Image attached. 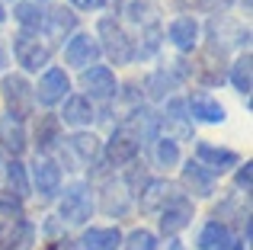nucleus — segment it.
Here are the masks:
<instances>
[{
	"instance_id": "obj_1",
	"label": "nucleus",
	"mask_w": 253,
	"mask_h": 250,
	"mask_svg": "<svg viewBox=\"0 0 253 250\" xmlns=\"http://www.w3.org/2000/svg\"><path fill=\"white\" fill-rule=\"evenodd\" d=\"M93 212H96V196H93L90 180H71L68 186H61V193H58V221L64 228L86 225L93 218Z\"/></svg>"
},
{
	"instance_id": "obj_2",
	"label": "nucleus",
	"mask_w": 253,
	"mask_h": 250,
	"mask_svg": "<svg viewBox=\"0 0 253 250\" xmlns=\"http://www.w3.org/2000/svg\"><path fill=\"white\" fill-rule=\"evenodd\" d=\"M93 36H96V42H99V51H103L116 68L135 61V39L128 36V29H125L116 16H99Z\"/></svg>"
},
{
	"instance_id": "obj_3",
	"label": "nucleus",
	"mask_w": 253,
	"mask_h": 250,
	"mask_svg": "<svg viewBox=\"0 0 253 250\" xmlns=\"http://www.w3.org/2000/svg\"><path fill=\"white\" fill-rule=\"evenodd\" d=\"M205 45L215 51H221V55H228L231 48H250V26H244L241 19L228 16V13H221V16H209V23H205Z\"/></svg>"
},
{
	"instance_id": "obj_4",
	"label": "nucleus",
	"mask_w": 253,
	"mask_h": 250,
	"mask_svg": "<svg viewBox=\"0 0 253 250\" xmlns=\"http://www.w3.org/2000/svg\"><path fill=\"white\" fill-rule=\"evenodd\" d=\"M51 48L55 45L42 36V32H23L19 29L13 36V58L23 71L19 74H36V71H45L51 61Z\"/></svg>"
},
{
	"instance_id": "obj_5",
	"label": "nucleus",
	"mask_w": 253,
	"mask_h": 250,
	"mask_svg": "<svg viewBox=\"0 0 253 250\" xmlns=\"http://www.w3.org/2000/svg\"><path fill=\"white\" fill-rule=\"evenodd\" d=\"M61 161L68 170H86V167H96L99 157H103V138L93 135L90 128L74 131L71 138L61 141Z\"/></svg>"
},
{
	"instance_id": "obj_6",
	"label": "nucleus",
	"mask_w": 253,
	"mask_h": 250,
	"mask_svg": "<svg viewBox=\"0 0 253 250\" xmlns=\"http://www.w3.org/2000/svg\"><path fill=\"white\" fill-rule=\"evenodd\" d=\"M0 100L6 106V116L26 122L29 116H36V96H32V83L26 74H3L0 77Z\"/></svg>"
},
{
	"instance_id": "obj_7",
	"label": "nucleus",
	"mask_w": 253,
	"mask_h": 250,
	"mask_svg": "<svg viewBox=\"0 0 253 250\" xmlns=\"http://www.w3.org/2000/svg\"><path fill=\"white\" fill-rule=\"evenodd\" d=\"M68 93H71V77H68L64 68H55V64H48V68L42 71V77H39V83H32V96H36V103L45 106V109L61 106Z\"/></svg>"
},
{
	"instance_id": "obj_8",
	"label": "nucleus",
	"mask_w": 253,
	"mask_h": 250,
	"mask_svg": "<svg viewBox=\"0 0 253 250\" xmlns=\"http://www.w3.org/2000/svg\"><path fill=\"white\" fill-rule=\"evenodd\" d=\"M81 87L90 103H112L119 93V77L109 64H93V68L81 71Z\"/></svg>"
},
{
	"instance_id": "obj_9",
	"label": "nucleus",
	"mask_w": 253,
	"mask_h": 250,
	"mask_svg": "<svg viewBox=\"0 0 253 250\" xmlns=\"http://www.w3.org/2000/svg\"><path fill=\"white\" fill-rule=\"evenodd\" d=\"M164 39L179 51V55H196L199 42H202V23H199L192 13H179V16L170 19V26L164 29Z\"/></svg>"
},
{
	"instance_id": "obj_10",
	"label": "nucleus",
	"mask_w": 253,
	"mask_h": 250,
	"mask_svg": "<svg viewBox=\"0 0 253 250\" xmlns=\"http://www.w3.org/2000/svg\"><path fill=\"white\" fill-rule=\"evenodd\" d=\"M61 183H64V173H61V164L55 157H36V164L29 167V186L39 199L51 202L58 193H61Z\"/></svg>"
},
{
	"instance_id": "obj_11",
	"label": "nucleus",
	"mask_w": 253,
	"mask_h": 250,
	"mask_svg": "<svg viewBox=\"0 0 253 250\" xmlns=\"http://www.w3.org/2000/svg\"><path fill=\"white\" fill-rule=\"evenodd\" d=\"M192 218H196V206L186 193H179L157 212V228H161L164 238H176L179 231H186L192 225Z\"/></svg>"
},
{
	"instance_id": "obj_12",
	"label": "nucleus",
	"mask_w": 253,
	"mask_h": 250,
	"mask_svg": "<svg viewBox=\"0 0 253 250\" xmlns=\"http://www.w3.org/2000/svg\"><path fill=\"white\" fill-rule=\"evenodd\" d=\"M119 128L135 138L138 148H144V144H154L161 138V116L151 106H135V109H128V116L122 119Z\"/></svg>"
},
{
	"instance_id": "obj_13",
	"label": "nucleus",
	"mask_w": 253,
	"mask_h": 250,
	"mask_svg": "<svg viewBox=\"0 0 253 250\" xmlns=\"http://www.w3.org/2000/svg\"><path fill=\"white\" fill-rule=\"evenodd\" d=\"M96 208L103 215H109V218H125V215L135 208V196H131V189L125 186L119 176H106V180H103V189H99Z\"/></svg>"
},
{
	"instance_id": "obj_14",
	"label": "nucleus",
	"mask_w": 253,
	"mask_h": 250,
	"mask_svg": "<svg viewBox=\"0 0 253 250\" xmlns=\"http://www.w3.org/2000/svg\"><path fill=\"white\" fill-rule=\"evenodd\" d=\"M99 58H103V51H99V42L93 32H81L77 29L74 36L64 42V64L74 71H86L93 68V64H99Z\"/></svg>"
},
{
	"instance_id": "obj_15",
	"label": "nucleus",
	"mask_w": 253,
	"mask_h": 250,
	"mask_svg": "<svg viewBox=\"0 0 253 250\" xmlns=\"http://www.w3.org/2000/svg\"><path fill=\"white\" fill-rule=\"evenodd\" d=\"M161 116V135L173 138V141H192V119H189V109H186L183 96H170L167 106H164Z\"/></svg>"
},
{
	"instance_id": "obj_16",
	"label": "nucleus",
	"mask_w": 253,
	"mask_h": 250,
	"mask_svg": "<svg viewBox=\"0 0 253 250\" xmlns=\"http://www.w3.org/2000/svg\"><path fill=\"white\" fill-rule=\"evenodd\" d=\"M138 157H141V148H138L135 138L125 135L122 128H112L109 141H103V157H99V161L109 170H125L131 161H138Z\"/></svg>"
},
{
	"instance_id": "obj_17",
	"label": "nucleus",
	"mask_w": 253,
	"mask_h": 250,
	"mask_svg": "<svg viewBox=\"0 0 253 250\" xmlns=\"http://www.w3.org/2000/svg\"><path fill=\"white\" fill-rule=\"evenodd\" d=\"M183 189L176 186V183H170L167 176H148V183H144L141 189H138V208H141V215H157L164 206L173 199V196H179Z\"/></svg>"
},
{
	"instance_id": "obj_18",
	"label": "nucleus",
	"mask_w": 253,
	"mask_h": 250,
	"mask_svg": "<svg viewBox=\"0 0 253 250\" xmlns=\"http://www.w3.org/2000/svg\"><path fill=\"white\" fill-rule=\"evenodd\" d=\"M64 141V125L58 119V113H42L36 116V125H32V144H36L39 157H51Z\"/></svg>"
},
{
	"instance_id": "obj_19",
	"label": "nucleus",
	"mask_w": 253,
	"mask_h": 250,
	"mask_svg": "<svg viewBox=\"0 0 253 250\" xmlns=\"http://www.w3.org/2000/svg\"><path fill=\"white\" fill-rule=\"evenodd\" d=\"M186 109H189L192 125H196V122H202V125H221L224 119H228V109H224L221 103L209 93V90H192V93L186 96Z\"/></svg>"
},
{
	"instance_id": "obj_20",
	"label": "nucleus",
	"mask_w": 253,
	"mask_h": 250,
	"mask_svg": "<svg viewBox=\"0 0 253 250\" xmlns=\"http://www.w3.org/2000/svg\"><path fill=\"white\" fill-rule=\"evenodd\" d=\"M196 164H202L209 173H224V170L237 167L241 164V154L224 144H215V141H196Z\"/></svg>"
},
{
	"instance_id": "obj_21",
	"label": "nucleus",
	"mask_w": 253,
	"mask_h": 250,
	"mask_svg": "<svg viewBox=\"0 0 253 250\" xmlns=\"http://www.w3.org/2000/svg\"><path fill=\"white\" fill-rule=\"evenodd\" d=\"M58 119H61V125H68V128L84 131V128H90V125H93V119H96V109H93V103L86 100L84 93H68V96H64V103H61Z\"/></svg>"
},
{
	"instance_id": "obj_22",
	"label": "nucleus",
	"mask_w": 253,
	"mask_h": 250,
	"mask_svg": "<svg viewBox=\"0 0 253 250\" xmlns=\"http://www.w3.org/2000/svg\"><path fill=\"white\" fill-rule=\"evenodd\" d=\"M77 32V13L71 6H51L45 13V26H42V36L48 42H64Z\"/></svg>"
},
{
	"instance_id": "obj_23",
	"label": "nucleus",
	"mask_w": 253,
	"mask_h": 250,
	"mask_svg": "<svg viewBox=\"0 0 253 250\" xmlns=\"http://www.w3.org/2000/svg\"><path fill=\"white\" fill-rule=\"evenodd\" d=\"M26 148H29V131H26V122L13 119V116H0V151H6L10 157H23Z\"/></svg>"
},
{
	"instance_id": "obj_24",
	"label": "nucleus",
	"mask_w": 253,
	"mask_h": 250,
	"mask_svg": "<svg viewBox=\"0 0 253 250\" xmlns=\"http://www.w3.org/2000/svg\"><path fill=\"white\" fill-rule=\"evenodd\" d=\"M215 183H218V176L209 173L202 164H196V161L183 164V189H189L192 196H199V199L215 196Z\"/></svg>"
},
{
	"instance_id": "obj_25",
	"label": "nucleus",
	"mask_w": 253,
	"mask_h": 250,
	"mask_svg": "<svg viewBox=\"0 0 253 250\" xmlns=\"http://www.w3.org/2000/svg\"><path fill=\"white\" fill-rule=\"evenodd\" d=\"M122 241L125 234L116 225H109V228H86L77 244H81V250H122Z\"/></svg>"
},
{
	"instance_id": "obj_26",
	"label": "nucleus",
	"mask_w": 253,
	"mask_h": 250,
	"mask_svg": "<svg viewBox=\"0 0 253 250\" xmlns=\"http://www.w3.org/2000/svg\"><path fill=\"white\" fill-rule=\"evenodd\" d=\"M234 244V234H231V225H224V221H205L202 231H199L196 238V247L199 250H231Z\"/></svg>"
},
{
	"instance_id": "obj_27",
	"label": "nucleus",
	"mask_w": 253,
	"mask_h": 250,
	"mask_svg": "<svg viewBox=\"0 0 253 250\" xmlns=\"http://www.w3.org/2000/svg\"><path fill=\"white\" fill-rule=\"evenodd\" d=\"M228 81L241 96H250V90H253V55H250V48H244L228 64Z\"/></svg>"
},
{
	"instance_id": "obj_28",
	"label": "nucleus",
	"mask_w": 253,
	"mask_h": 250,
	"mask_svg": "<svg viewBox=\"0 0 253 250\" xmlns=\"http://www.w3.org/2000/svg\"><path fill=\"white\" fill-rule=\"evenodd\" d=\"M45 6L36 3V0H16L13 3V19H16V26L23 32H42L45 26Z\"/></svg>"
},
{
	"instance_id": "obj_29",
	"label": "nucleus",
	"mask_w": 253,
	"mask_h": 250,
	"mask_svg": "<svg viewBox=\"0 0 253 250\" xmlns=\"http://www.w3.org/2000/svg\"><path fill=\"white\" fill-rule=\"evenodd\" d=\"M122 13H125V19H128L131 26H138V29L161 23V3H157V0H125Z\"/></svg>"
},
{
	"instance_id": "obj_30",
	"label": "nucleus",
	"mask_w": 253,
	"mask_h": 250,
	"mask_svg": "<svg viewBox=\"0 0 253 250\" xmlns=\"http://www.w3.org/2000/svg\"><path fill=\"white\" fill-rule=\"evenodd\" d=\"M179 83L173 81V77L167 74L164 68H157V71H151L148 77H144V83H141V93L148 96L151 103H167L170 96H173V90H176Z\"/></svg>"
},
{
	"instance_id": "obj_31",
	"label": "nucleus",
	"mask_w": 253,
	"mask_h": 250,
	"mask_svg": "<svg viewBox=\"0 0 253 250\" xmlns=\"http://www.w3.org/2000/svg\"><path fill=\"white\" fill-rule=\"evenodd\" d=\"M3 180H6V193H13L16 199H29L32 196V186H29V167L16 157L3 164Z\"/></svg>"
},
{
	"instance_id": "obj_32",
	"label": "nucleus",
	"mask_w": 253,
	"mask_h": 250,
	"mask_svg": "<svg viewBox=\"0 0 253 250\" xmlns=\"http://www.w3.org/2000/svg\"><path fill=\"white\" fill-rule=\"evenodd\" d=\"M164 42H167V39H164V26L161 23L144 26L141 39H135V61H151V58H157V51H161Z\"/></svg>"
},
{
	"instance_id": "obj_33",
	"label": "nucleus",
	"mask_w": 253,
	"mask_h": 250,
	"mask_svg": "<svg viewBox=\"0 0 253 250\" xmlns=\"http://www.w3.org/2000/svg\"><path fill=\"white\" fill-rule=\"evenodd\" d=\"M151 154H154V167L157 170H173V167H179L183 164V154H179V144L173 141V138H157L154 144H151Z\"/></svg>"
},
{
	"instance_id": "obj_34",
	"label": "nucleus",
	"mask_w": 253,
	"mask_h": 250,
	"mask_svg": "<svg viewBox=\"0 0 253 250\" xmlns=\"http://www.w3.org/2000/svg\"><path fill=\"white\" fill-rule=\"evenodd\" d=\"M122 250H161V244H157L154 231H148V228H135L131 234H125Z\"/></svg>"
},
{
	"instance_id": "obj_35",
	"label": "nucleus",
	"mask_w": 253,
	"mask_h": 250,
	"mask_svg": "<svg viewBox=\"0 0 253 250\" xmlns=\"http://www.w3.org/2000/svg\"><path fill=\"white\" fill-rule=\"evenodd\" d=\"M23 218V199L13 193H0V221H19Z\"/></svg>"
},
{
	"instance_id": "obj_36",
	"label": "nucleus",
	"mask_w": 253,
	"mask_h": 250,
	"mask_svg": "<svg viewBox=\"0 0 253 250\" xmlns=\"http://www.w3.org/2000/svg\"><path fill=\"white\" fill-rule=\"evenodd\" d=\"M64 234H68V228L58 221V215H51V218L42 221V238L48 241V244H64Z\"/></svg>"
},
{
	"instance_id": "obj_37",
	"label": "nucleus",
	"mask_w": 253,
	"mask_h": 250,
	"mask_svg": "<svg viewBox=\"0 0 253 250\" xmlns=\"http://www.w3.org/2000/svg\"><path fill=\"white\" fill-rule=\"evenodd\" d=\"M234 189H237V193H244V196H250V189H253V164L250 161L237 164V170H234Z\"/></svg>"
},
{
	"instance_id": "obj_38",
	"label": "nucleus",
	"mask_w": 253,
	"mask_h": 250,
	"mask_svg": "<svg viewBox=\"0 0 253 250\" xmlns=\"http://www.w3.org/2000/svg\"><path fill=\"white\" fill-rule=\"evenodd\" d=\"M234 3L237 0H192V10L209 13V16H221V13H228Z\"/></svg>"
},
{
	"instance_id": "obj_39",
	"label": "nucleus",
	"mask_w": 253,
	"mask_h": 250,
	"mask_svg": "<svg viewBox=\"0 0 253 250\" xmlns=\"http://www.w3.org/2000/svg\"><path fill=\"white\" fill-rule=\"evenodd\" d=\"M106 3H109V0H68L71 10H81V13H96V10H103Z\"/></svg>"
},
{
	"instance_id": "obj_40",
	"label": "nucleus",
	"mask_w": 253,
	"mask_h": 250,
	"mask_svg": "<svg viewBox=\"0 0 253 250\" xmlns=\"http://www.w3.org/2000/svg\"><path fill=\"white\" fill-rule=\"evenodd\" d=\"M6 64H10V58H6V48H3V42H0V77L6 74Z\"/></svg>"
},
{
	"instance_id": "obj_41",
	"label": "nucleus",
	"mask_w": 253,
	"mask_h": 250,
	"mask_svg": "<svg viewBox=\"0 0 253 250\" xmlns=\"http://www.w3.org/2000/svg\"><path fill=\"white\" fill-rule=\"evenodd\" d=\"M167 250H183V244H179L176 238H170V244H167Z\"/></svg>"
},
{
	"instance_id": "obj_42",
	"label": "nucleus",
	"mask_w": 253,
	"mask_h": 250,
	"mask_svg": "<svg viewBox=\"0 0 253 250\" xmlns=\"http://www.w3.org/2000/svg\"><path fill=\"white\" fill-rule=\"evenodd\" d=\"M3 19H6V10H3V3H0V26H3Z\"/></svg>"
},
{
	"instance_id": "obj_43",
	"label": "nucleus",
	"mask_w": 253,
	"mask_h": 250,
	"mask_svg": "<svg viewBox=\"0 0 253 250\" xmlns=\"http://www.w3.org/2000/svg\"><path fill=\"white\" fill-rule=\"evenodd\" d=\"M231 250H247V247H244V244H231Z\"/></svg>"
},
{
	"instance_id": "obj_44",
	"label": "nucleus",
	"mask_w": 253,
	"mask_h": 250,
	"mask_svg": "<svg viewBox=\"0 0 253 250\" xmlns=\"http://www.w3.org/2000/svg\"><path fill=\"white\" fill-rule=\"evenodd\" d=\"M0 176H3V164H0Z\"/></svg>"
}]
</instances>
